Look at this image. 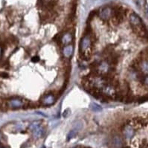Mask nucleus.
<instances>
[{"mask_svg":"<svg viewBox=\"0 0 148 148\" xmlns=\"http://www.w3.org/2000/svg\"><path fill=\"white\" fill-rule=\"evenodd\" d=\"M126 15V10L123 7H115L112 9V22L115 26H118L119 24L124 20V17Z\"/></svg>","mask_w":148,"mask_h":148,"instance_id":"obj_1","label":"nucleus"},{"mask_svg":"<svg viewBox=\"0 0 148 148\" xmlns=\"http://www.w3.org/2000/svg\"><path fill=\"white\" fill-rule=\"evenodd\" d=\"M129 20H130V23L131 25L132 28L143 27V23L141 22V18L135 13H130V17H129Z\"/></svg>","mask_w":148,"mask_h":148,"instance_id":"obj_2","label":"nucleus"},{"mask_svg":"<svg viewBox=\"0 0 148 148\" xmlns=\"http://www.w3.org/2000/svg\"><path fill=\"white\" fill-rule=\"evenodd\" d=\"M112 13V9L109 7H105L100 10L98 14L101 20L104 21H107L111 19Z\"/></svg>","mask_w":148,"mask_h":148,"instance_id":"obj_3","label":"nucleus"},{"mask_svg":"<svg viewBox=\"0 0 148 148\" xmlns=\"http://www.w3.org/2000/svg\"><path fill=\"white\" fill-rule=\"evenodd\" d=\"M63 53L64 57H66V58H69V57H71V55H72V53H73V47H72V46L67 45V46H64Z\"/></svg>","mask_w":148,"mask_h":148,"instance_id":"obj_4","label":"nucleus"},{"mask_svg":"<svg viewBox=\"0 0 148 148\" xmlns=\"http://www.w3.org/2000/svg\"><path fill=\"white\" fill-rule=\"evenodd\" d=\"M8 104H9V106L11 108H13V109L21 107L22 106V101L20 100H19V99H11L9 101Z\"/></svg>","mask_w":148,"mask_h":148,"instance_id":"obj_5","label":"nucleus"},{"mask_svg":"<svg viewBox=\"0 0 148 148\" xmlns=\"http://www.w3.org/2000/svg\"><path fill=\"white\" fill-rule=\"evenodd\" d=\"M139 66L145 74H148V60H141L139 63Z\"/></svg>","mask_w":148,"mask_h":148,"instance_id":"obj_6","label":"nucleus"},{"mask_svg":"<svg viewBox=\"0 0 148 148\" xmlns=\"http://www.w3.org/2000/svg\"><path fill=\"white\" fill-rule=\"evenodd\" d=\"M54 102H55L54 97L53 95H47L46 97L42 99V103H43L44 104H46V105L53 104Z\"/></svg>","mask_w":148,"mask_h":148,"instance_id":"obj_7","label":"nucleus"},{"mask_svg":"<svg viewBox=\"0 0 148 148\" xmlns=\"http://www.w3.org/2000/svg\"><path fill=\"white\" fill-rule=\"evenodd\" d=\"M72 40V37L70 34H63L62 37V40H61V44H63L64 46H67L68 44H69Z\"/></svg>","mask_w":148,"mask_h":148,"instance_id":"obj_8","label":"nucleus"},{"mask_svg":"<svg viewBox=\"0 0 148 148\" xmlns=\"http://www.w3.org/2000/svg\"><path fill=\"white\" fill-rule=\"evenodd\" d=\"M91 107H92L93 110H95V111H99V110H101V108L98 105L95 104H92V106H91Z\"/></svg>","mask_w":148,"mask_h":148,"instance_id":"obj_9","label":"nucleus"},{"mask_svg":"<svg viewBox=\"0 0 148 148\" xmlns=\"http://www.w3.org/2000/svg\"><path fill=\"white\" fill-rule=\"evenodd\" d=\"M0 77H3V78H7L9 76H8V74L5 73V72H0Z\"/></svg>","mask_w":148,"mask_h":148,"instance_id":"obj_10","label":"nucleus"},{"mask_svg":"<svg viewBox=\"0 0 148 148\" xmlns=\"http://www.w3.org/2000/svg\"><path fill=\"white\" fill-rule=\"evenodd\" d=\"M39 60H40V58H39L38 57H34V58H32V61H33V62H37Z\"/></svg>","mask_w":148,"mask_h":148,"instance_id":"obj_11","label":"nucleus"}]
</instances>
